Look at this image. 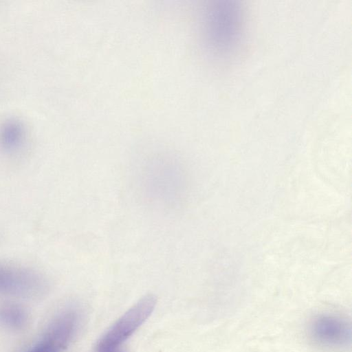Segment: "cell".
Returning a JSON list of instances; mask_svg holds the SVG:
<instances>
[{
  "label": "cell",
  "instance_id": "5b68a950",
  "mask_svg": "<svg viewBox=\"0 0 352 352\" xmlns=\"http://www.w3.org/2000/svg\"><path fill=\"white\" fill-rule=\"evenodd\" d=\"M157 303L156 297L147 294L129 309L98 341L95 352H114L151 316Z\"/></svg>",
  "mask_w": 352,
  "mask_h": 352
},
{
  "label": "cell",
  "instance_id": "3957f363",
  "mask_svg": "<svg viewBox=\"0 0 352 352\" xmlns=\"http://www.w3.org/2000/svg\"><path fill=\"white\" fill-rule=\"evenodd\" d=\"M78 324L79 314L76 309H61L21 352H64L73 340Z\"/></svg>",
  "mask_w": 352,
  "mask_h": 352
},
{
  "label": "cell",
  "instance_id": "9c48e42d",
  "mask_svg": "<svg viewBox=\"0 0 352 352\" xmlns=\"http://www.w3.org/2000/svg\"><path fill=\"white\" fill-rule=\"evenodd\" d=\"M114 352H122V351L119 349V350H117V351H116Z\"/></svg>",
  "mask_w": 352,
  "mask_h": 352
},
{
  "label": "cell",
  "instance_id": "52a82bcc",
  "mask_svg": "<svg viewBox=\"0 0 352 352\" xmlns=\"http://www.w3.org/2000/svg\"><path fill=\"white\" fill-rule=\"evenodd\" d=\"M28 131L20 118L8 116L0 121V151L6 155L19 153L25 146Z\"/></svg>",
  "mask_w": 352,
  "mask_h": 352
},
{
  "label": "cell",
  "instance_id": "ba28073f",
  "mask_svg": "<svg viewBox=\"0 0 352 352\" xmlns=\"http://www.w3.org/2000/svg\"><path fill=\"white\" fill-rule=\"evenodd\" d=\"M29 322V314L20 303L6 301L0 303V327L12 332L24 329Z\"/></svg>",
  "mask_w": 352,
  "mask_h": 352
},
{
  "label": "cell",
  "instance_id": "6da1fadb",
  "mask_svg": "<svg viewBox=\"0 0 352 352\" xmlns=\"http://www.w3.org/2000/svg\"><path fill=\"white\" fill-rule=\"evenodd\" d=\"M140 185L149 201L176 206L185 191V175L177 164L153 163L140 170Z\"/></svg>",
  "mask_w": 352,
  "mask_h": 352
},
{
  "label": "cell",
  "instance_id": "8992f818",
  "mask_svg": "<svg viewBox=\"0 0 352 352\" xmlns=\"http://www.w3.org/2000/svg\"><path fill=\"white\" fill-rule=\"evenodd\" d=\"M308 331L314 343L324 349L342 351L351 346V325L340 316L320 314L311 320Z\"/></svg>",
  "mask_w": 352,
  "mask_h": 352
},
{
  "label": "cell",
  "instance_id": "7a4b0ae2",
  "mask_svg": "<svg viewBox=\"0 0 352 352\" xmlns=\"http://www.w3.org/2000/svg\"><path fill=\"white\" fill-rule=\"evenodd\" d=\"M50 289L42 272L19 263L0 261V296L18 299H38Z\"/></svg>",
  "mask_w": 352,
  "mask_h": 352
},
{
  "label": "cell",
  "instance_id": "277c9868",
  "mask_svg": "<svg viewBox=\"0 0 352 352\" xmlns=\"http://www.w3.org/2000/svg\"><path fill=\"white\" fill-rule=\"evenodd\" d=\"M243 15L240 8L231 3H219L212 8L207 21L210 43L218 52L227 53L239 44L243 33Z\"/></svg>",
  "mask_w": 352,
  "mask_h": 352
}]
</instances>
